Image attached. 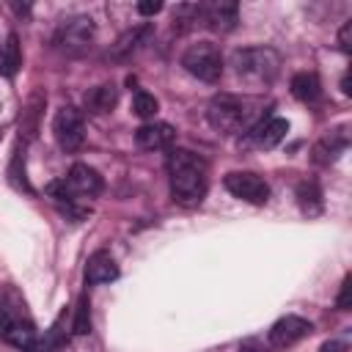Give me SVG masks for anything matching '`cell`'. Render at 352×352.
Listing matches in <instances>:
<instances>
[{
	"instance_id": "obj_8",
	"label": "cell",
	"mask_w": 352,
	"mask_h": 352,
	"mask_svg": "<svg viewBox=\"0 0 352 352\" xmlns=\"http://www.w3.org/2000/svg\"><path fill=\"white\" fill-rule=\"evenodd\" d=\"M239 22V6L231 0H209L201 3V25L214 33H228Z\"/></svg>"
},
{
	"instance_id": "obj_17",
	"label": "cell",
	"mask_w": 352,
	"mask_h": 352,
	"mask_svg": "<svg viewBox=\"0 0 352 352\" xmlns=\"http://www.w3.org/2000/svg\"><path fill=\"white\" fill-rule=\"evenodd\" d=\"M289 88H292L294 99H300V102H305V104H314V102L322 99V82H319V77H316L314 72H297V74L292 77Z\"/></svg>"
},
{
	"instance_id": "obj_23",
	"label": "cell",
	"mask_w": 352,
	"mask_h": 352,
	"mask_svg": "<svg viewBox=\"0 0 352 352\" xmlns=\"http://www.w3.org/2000/svg\"><path fill=\"white\" fill-rule=\"evenodd\" d=\"M195 25H201V3H182L173 8V30L176 33H184Z\"/></svg>"
},
{
	"instance_id": "obj_6",
	"label": "cell",
	"mask_w": 352,
	"mask_h": 352,
	"mask_svg": "<svg viewBox=\"0 0 352 352\" xmlns=\"http://www.w3.org/2000/svg\"><path fill=\"white\" fill-rule=\"evenodd\" d=\"M52 135L63 151H77L85 143V118L77 107L63 104L52 118Z\"/></svg>"
},
{
	"instance_id": "obj_7",
	"label": "cell",
	"mask_w": 352,
	"mask_h": 352,
	"mask_svg": "<svg viewBox=\"0 0 352 352\" xmlns=\"http://www.w3.org/2000/svg\"><path fill=\"white\" fill-rule=\"evenodd\" d=\"M223 184H226V190L234 198H242V201H248L253 206H261V204L270 201V184H267V179L258 176V173H253V170H231V173H226Z\"/></svg>"
},
{
	"instance_id": "obj_19",
	"label": "cell",
	"mask_w": 352,
	"mask_h": 352,
	"mask_svg": "<svg viewBox=\"0 0 352 352\" xmlns=\"http://www.w3.org/2000/svg\"><path fill=\"white\" fill-rule=\"evenodd\" d=\"M63 324H66V311L58 314V319L50 324V330H47L41 338H36V344H33L28 352H58V349L66 344V330H63Z\"/></svg>"
},
{
	"instance_id": "obj_31",
	"label": "cell",
	"mask_w": 352,
	"mask_h": 352,
	"mask_svg": "<svg viewBox=\"0 0 352 352\" xmlns=\"http://www.w3.org/2000/svg\"><path fill=\"white\" fill-rule=\"evenodd\" d=\"M341 94H344V96H349V94H352V88H349V72L341 77Z\"/></svg>"
},
{
	"instance_id": "obj_3",
	"label": "cell",
	"mask_w": 352,
	"mask_h": 352,
	"mask_svg": "<svg viewBox=\"0 0 352 352\" xmlns=\"http://www.w3.org/2000/svg\"><path fill=\"white\" fill-rule=\"evenodd\" d=\"M231 69L250 85H270L280 72V55L272 47H242L231 52Z\"/></svg>"
},
{
	"instance_id": "obj_26",
	"label": "cell",
	"mask_w": 352,
	"mask_h": 352,
	"mask_svg": "<svg viewBox=\"0 0 352 352\" xmlns=\"http://www.w3.org/2000/svg\"><path fill=\"white\" fill-rule=\"evenodd\" d=\"M336 308H338V311H349V308H352V278H349V275L341 280V292H338V297H336Z\"/></svg>"
},
{
	"instance_id": "obj_12",
	"label": "cell",
	"mask_w": 352,
	"mask_h": 352,
	"mask_svg": "<svg viewBox=\"0 0 352 352\" xmlns=\"http://www.w3.org/2000/svg\"><path fill=\"white\" fill-rule=\"evenodd\" d=\"M63 179H66V184L72 187V192H74L77 198H94V195H99L102 187H104L99 170L91 168V165H85V162L72 165L69 176H63Z\"/></svg>"
},
{
	"instance_id": "obj_10",
	"label": "cell",
	"mask_w": 352,
	"mask_h": 352,
	"mask_svg": "<svg viewBox=\"0 0 352 352\" xmlns=\"http://www.w3.org/2000/svg\"><path fill=\"white\" fill-rule=\"evenodd\" d=\"M176 140V129L165 121H146L135 129V143L143 148V151H162V148H170Z\"/></svg>"
},
{
	"instance_id": "obj_16",
	"label": "cell",
	"mask_w": 352,
	"mask_h": 352,
	"mask_svg": "<svg viewBox=\"0 0 352 352\" xmlns=\"http://www.w3.org/2000/svg\"><path fill=\"white\" fill-rule=\"evenodd\" d=\"M116 104H118V88H116L113 82L94 85V88L85 94V110L94 113V116H104V113H110Z\"/></svg>"
},
{
	"instance_id": "obj_1",
	"label": "cell",
	"mask_w": 352,
	"mask_h": 352,
	"mask_svg": "<svg viewBox=\"0 0 352 352\" xmlns=\"http://www.w3.org/2000/svg\"><path fill=\"white\" fill-rule=\"evenodd\" d=\"M168 179H170V198L179 206L192 209L206 195V187H209V165L195 151L170 148V154H168Z\"/></svg>"
},
{
	"instance_id": "obj_27",
	"label": "cell",
	"mask_w": 352,
	"mask_h": 352,
	"mask_svg": "<svg viewBox=\"0 0 352 352\" xmlns=\"http://www.w3.org/2000/svg\"><path fill=\"white\" fill-rule=\"evenodd\" d=\"M16 322V316L11 314V308H6V305H0V338H6V333L11 330V324Z\"/></svg>"
},
{
	"instance_id": "obj_22",
	"label": "cell",
	"mask_w": 352,
	"mask_h": 352,
	"mask_svg": "<svg viewBox=\"0 0 352 352\" xmlns=\"http://www.w3.org/2000/svg\"><path fill=\"white\" fill-rule=\"evenodd\" d=\"M297 204L308 217L319 214L322 212V190H319V184L316 182H300L297 184Z\"/></svg>"
},
{
	"instance_id": "obj_24",
	"label": "cell",
	"mask_w": 352,
	"mask_h": 352,
	"mask_svg": "<svg viewBox=\"0 0 352 352\" xmlns=\"http://www.w3.org/2000/svg\"><path fill=\"white\" fill-rule=\"evenodd\" d=\"M72 333H74V336H88V333H91V300H88L85 292H82L80 300H77L74 322H72Z\"/></svg>"
},
{
	"instance_id": "obj_9",
	"label": "cell",
	"mask_w": 352,
	"mask_h": 352,
	"mask_svg": "<svg viewBox=\"0 0 352 352\" xmlns=\"http://www.w3.org/2000/svg\"><path fill=\"white\" fill-rule=\"evenodd\" d=\"M289 132V121L280 118V116H270V118H258L245 135H248V143L256 146V148H272L278 146Z\"/></svg>"
},
{
	"instance_id": "obj_14",
	"label": "cell",
	"mask_w": 352,
	"mask_h": 352,
	"mask_svg": "<svg viewBox=\"0 0 352 352\" xmlns=\"http://www.w3.org/2000/svg\"><path fill=\"white\" fill-rule=\"evenodd\" d=\"M118 278V264L107 250H96L91 253L88 264H85V280L88 283H110Z\"/></svg>"
},
{
	"instance_id": "obj_13",
	"label": "cell",
	"mask_w": 352,
	"mask_h": 352,
	"mask_svg": "<svg viewBox=\"0 0 352 352\" xmlns=\"http://www.w3.org/2000/svg\"><path fill=\"white\" fill-rule=\"evenodd\" d=\"M148 38H151V25H138V28L126 30V33L113 44L110 58H113V60H129Z\"/></svg>"
},
{
	"instance_id": "obj_5",
	"label": "cell",
	"mask_w": 352,
	"mask_h": 352,
	"mask_svg": "<svg viewBox=\"0 0 352 352\" xmlns=\"http://www.w3.org/2000/svg\"><path fill=\"white\" fill-rule=\"evenodd\" d=\"M182 66H184V72H190L201 82H217L220 74H223V55H220L217 44L195 41V44H190L184 50Z\"/></svg>"
},
{
	"instance_id": "obj_28",
	"label": "cell",
	"mask_w": 352,
	"mask_h": 352,
	"mask_svg": "<svg viewBox=\"0 0 352 352\" xmlns=\"http://www.w3.org/2000/svg\"><path fill=\"white\" fill-rule=\"evenodd\" d=\"M162 11V3L160 0H146V3H138V14L140 16H154Z\"/></svg>"
},
{
	"instance_id": "obj_20",
	"label": "cell",
	"mask_w": 352,
	"mask_h": 352,
	"mask_svg": "<svg viewBox=\"0 0 352 352\" xmlns=\"http://www.w3.org/2000/svg\"><path fill=\"white\" fill-rule=\"evenodd\" d=\"M36 327H33V322L30 319H19L16 316V322L11 324V330L6 333V338L3 341H8L11 346H16V349H22V352H28L33 344H36Z\"/></svg>"
},
{
	"instance_id": "obj_18",
	"label": "cell",
	"mask_w": 352,
	"mask_h": 352,
	"mask_svg": "<svg viewBox=\"0 0 352 352\" xmlns=\"http://www.w3.org/2000/svg\"><path fill=\"white\" fill-rule=\"evenodd\" d=\"M22 63V50H19V36L8 33L0 44V77H14Z\"/></svg>"
},
{
	"instance_id": "obj_15",
	"label": "cell",
	"mask_w": 352,
	"mask_h": 352,
	"mask_svg": "<svg viewBox=\"0 0 352 352\" xmlns=\"http://www.w3.org/2000/svg\"><path fill=\"white\" fill-rule=\"evenodd\" d=\"M346 146H349L346 132H344V129H336V132L324 135V138L314 146V162H319V165H330L333 160H338V157L346 151Z\"/></svg>"
},
{
	"instance_id": "obj_21",
	"label": "cell",
	"mask_w": 352,
	"mask_h": 352,
	"mask_svg": "<svg viewBox=\"0 0 352 352\" xmlns=\"http://www.w3.org/2000/svg\"><path fill=\"white\" fill-rule=\"evenodd\" d=\"M44 102H47V96L38 94V91L25 102V110H22V116H19V126H22V132H25V138H33V135H36V129H38V116H41V110H44Z\"/></svg>"
},
{
	"instance_id": "obj_32",
	"label": "cell",
	"mask_w": 352,
	"mask_h": 352,
	"mask_svg": "<svg viewBox=\"0 0 352 352\" xmlns=\"http://www.w3.org/2000/svg\"><path fill=\"white\" fill-rule=\"evenodd\" d=\"M0 138H3V129H0Z\"/></svg>"
},
{
	"instance_id": "obj_11",
	"label": "cell",
	"mask_w": 352,
	"mask_h": 352,
	"mask_svg": "<svg viewBox=\"0 0 352 352\" xmlns=\"http://www.w3.org/2000/svg\"><path fill=\"white\" fill-rule=\"evenodd\" d=\"M314 330V324L308 322V319H302V316H280L272 327H270V344L275 346V349H283V346H292L294 341H300V338H305L308 333Z\"/></svg>"
},
{
	"instance_id": "obj_29",
	"label": "cell",
	"mask_w": 352,
	"mask_h": 352,
	"mask_svg": "<svg viewBox=\"0 0 352 352\" xmlns=\"http://www.w3.org/2000/svg\"><path fill=\"white\" fill-rule=\"evenodd\" d=\"M349 33H352V19H349V22H344V25H341V30H338V44H341V50H344V52H349Z\"/></svg>"
},
{
	"instance_id": "obj_25",
	"label": "cell",
	"mask_w": 352,
	"mask_h": 352,
	"mask_svg": "<svg viewBox=\"0 0 352 352\" xmlns=\"http://www.w3.org/2000/svg\"><path fill=\"white\" fill-rule=\"evenodd\" d=\"M157 110H160V102L154 99V94H148V91H135V96H132V113L138 116V118H154L157 116Z\"/></svg>"
},
{
	"instance_id": "obj_30",
	"label": "cell",
	"mask_w": 352,
	"mask_h": 352,
	"mask_svg": "<svg viewBox=\"0 0 352 352\" xmlns=\"http://www.w3.org/2000/svg\"><path fill=\"white\" fill-rule=\"evenodd\" d=\"M322 352H349V344L346 341H324Z\"/></svg>"
},
{
	"instance_id": "obj_2",
	"label": "cell",
	"mask_w": 352,
	"mask_h": 352,
	"mask_svg": "<svg viewBox=\"0 0 352 352\" xmlns=\"http://www.w3.org/2000/svg\"><path fill=\"white\" fill-rule=\"evenodd\" d=\"M206 118L223 135L248 132L256 124V102L236 94H217L206 107Z\"/></svg>"
},
{
	"instance_id": "obj_4",
	"label": "cell",
	"mask_w": 352,
	"mask_h": 352,
	"mask_svg": "<svg viewBox=\"0 0 352 352\" xmlns=\"http://www.w3.org/2000/svg\"><path fill=\"white\" fill-rule=\"evenodd\" d=\"M96 38V25L91 16L85 14H74L69 19H63L58 28H55V36H52V44L60 55H69V58H80L91 50Z\"/></svg>"
}]
</instances>
